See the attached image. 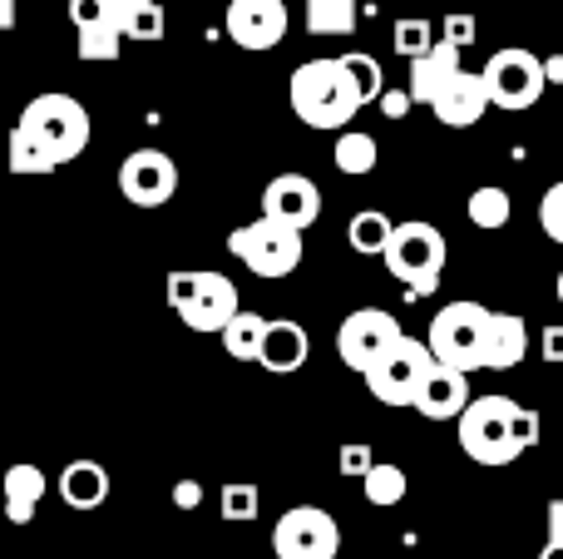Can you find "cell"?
<instances>
[{"mask_svg":"<svg viewBox=\"0 0 563 559\" xmlns=\"http://www.w3.org/2000/svg\"><path fill=\"white\" fill-rule=\"evenodd\" d=\"M287 99H291V114L301 119L307 129H346L351 119L361 114V89L351 79V69L336 59H307V65L291 69V85H287Z\"/></svg>","mask_w":563,"mask_h":559,"instance_id":"cell-1","label":"cell"},{"mask_svg":"<svg viewBox=\"0 0 563 559\" xmlns=\"http://www.w3.org/2000/svg\"><path fill=\"white\" fill-rule=\"evenodd\" d=\"M341 65L351 69V79H356V89H361V99L366 105H376L380 99V89H386V75H380V65L371 55H361V50H351V55H341Z\"/></svg>","mask_w":563,"mask_h":559,"instance_id":"cell-31","label":"cell"},{"mask_svg":"<svg viewBox=\"0 0 563 559\" xmlns=\"http://www.w3.org/2000/svg\"><path fill=\"white\" fill-rule=\"evenodd\" d=\"M539 223H544V233L554 238V243H563V178L539 198Z\"/></svg>","mask_w":563,"mask_h":559,"instance_id":"cell-34","label":"cell"},{"mask_svg":"<svg viewBox=\"0 0 563 559\" xmlns=\"http://www.w3.org/2000/svg\"><path fill=\"white\" fill-rule=\"evenodd\" d=\"M218 511H223V520H257L263 495H257L253 481H228L223 495H218Z\"/></svg>","mask_w":563,"mask_h":559,"instance_id":"cell-30","label":"cell"},{"mask_svg":"<svg viewBox=\"0 0 563 559\" xmlns=\"http://www.w3.org/2000/svg\"><path fill=\"white\" fill-rule=\"evenodd\" d=\"M390 45H396V55L416 59V55H426L435 40H430V25H426V20H396V35H390Z\"/></svg>","mask_w":563,"mask_h":559,"instance_id":"cell-33","label":"cell"},{"mask_svg":"<svg viewBox=\"0 0 563 559\" xmlns=\"http://www.w3.org/2000/svg\"><path fill=\"white\" fill-rule=\"evenodd\" d=\"M119 194L134 208H164L178 194V164L164 149H134L119 164Z\"/></svg>","mask_w":563,"mask_h":559,"instance_id":"cell-11","label":"cell"},{"mask_svg":"<svg viewBox=\"0 0 563 559\" xmlns=\"http://www.w3.org/2000/svg\"><path fill=\"white\" fill-rule=\"evenodd\" d=\"M228 253L243 257L247 273L257 277H291L301 267V228L282 223V218H257V223H243L228 233Z\"/></svg>","mask_w":563,"mask_h":559,"instance_id":"cell-8","label":"cell"},{"mask_svg":"<svg viewBox=\"0 0 563 559\" xmlns=\"http://www.w3.org/2000/svg\"><path fill=\"white\" fill-rule=\"evenodd\" d=\"M544 75H549V85H563V55H549L544 59Z\"/></svg>","mask_w":563,"mask_h":559,"instance_id":"cell-44","label":"cell"},{"mask_svg":"<svg viewBox=\"0 0 563 559\" xmlns=\"http://www.w3.org/2000/svg\"><path fill=\"white\" fill-rule=\"evenodd\" d=\"M361 491H366V501H371V505H380V511H390V505H400V501H406L410 481H406V471H400V465L376 461L366 475H361Z\"/></svg>","mask_w":563,"mask_h":559,"instance_id":"cell-26","label":"cell"},{"mask_svg":"<svg viewBox=\"0 0 563 559\" xmlns=\"http://www.w3.org/2000/svg\"><path fill=\"white\" fill-rule=\"evenodd\" d=\"M396 337H400V322L386 313V307H356V313L336 327V357L351 366V372H366Z\"/></svg>","mask_w":563,"mask_h":559,"instance_id":"cell-12","label":"cell"},{"mask_svg":"<svg viewBox=\"0 0 563 559\" xmlns=\"http://www.w3.org/2000/svg\"><path fill=\"white\" fill-rule=\"evenodd\" d=\"M168 307L184 317L188 332H223L243 303H238L233 277L213 273V267H198V273L174 267L168 273Z\"/></svg>","mask_w":563,"mask_h":559,"instance_id":"cell-3","label":"cell"},{"mask_svg":"<svg viewBox=\"0 0 563 559\" xmlns=\"http://www.w3.org/2000/svg\"><path fill=\"white\" fill-rule=\"evenodd\" d=\"M59 501L69 511H99L109 501V471L99 461H69L59 471Z\"/></svg>","mask_w":563,"mask_h":559,"instance_id":"cell-20","label":"cell"},{"mask_svg":"<svg viewBox=\"0 0 563 559\" xmlns=\"http://www.w3.org/2000/svg\"><path fill=\"white\" fill-rule=\"evenodd\" d=\"M559 303H563V273H559Z\"/></svg>","mask_w":563,"mask_h":559,"instance_id":"cell-46","label":"cell"},{"mask_svg":"<svg viewBox=\"0 0 563 559\" xmlns=\"http://www.w3.org/2000/svg\"><path fill=\"white\" fill-rule=\"evenodd\" d=\"M525 317L515 313H489V337H485V372H509V366L525 362Z\"/></svg>","mask_w":563,"mask_h":559,"instance_id":"cell-19","label":"cell"},{"mask_svg":"<svg viewBox=\"0 0 563 559\" xmlns=\"http://www.w3.org/2000/svg\"><path fill=\"white\" fill-rule=\"evenodd\" d=\"M45 491H49V481H45L40 465H30V461L10 465L5 471V520L10 525H30L35 520V511H40V501H45Z\"/></svg>","mask_w":563,"mask_h":559,"instance_id":"cell-21","label":"cell"},{"mask_svg":"<svg viewBox=\"0 0 563 559\" xmlns=\"http://www.w3.org/2000/svg\"><path fill=\"white\" fill-rule=\"evenodd\" d=\"M390 218L386 213H376V208H366V213H356L346 223V243L356 248V253H366V257H380L386 253V243H390Z\"/></svg>","mask_w":563,"mask_h":559,"instance_id":"cell-28","label":"cell"},{"mask_svg":"<svg viewBox=\"0 0 563 559\" xmlns=\"http://www.w3.org/2000/svg\"><path fill=\"white\" fill-rule=\"evenodd\" d=\"M174 505H178V511H198V505H203V485H198V481H178L174 485Z\"/></svg>","mask_w":563,"mask_h":559,"instance_id":"cell-39","label":"cell"},{"mask_svg":"<svg viewBox=\"0 0 563 559\" xmlns=\"http://www.w3.org/2000/svg\"><path fill=\"white\" fill-rule=\"evenodd\" d=\"M460 451L475 465H509L529 451L519 441V402L509 396H470V406L460 412Z\"/></svg>","mask_w":563,"mask_h":559,"instance_id":"cell-2","label":"cell"},{"mask_svg":"<svg viewBox=\"0 0 563 559\" xmlns=\"http://www.w3.org/2000/svg\"><path fill=\"white\" fill-rule=\"evenodd\" d=\"M445 233L426 218H410V223H396L390 228V243H386V267L396 283H406L416 297L435 293L440 287V273H445Z\"/></svg>","mask_w":563,"mask_h":559,"instance_id":"cell-4","label":"cell"},{"mask_svg":"<svg viewBox=\"0 0 563 559\" xmlns=\"http://www.w3.org/2000/svg\"><path fill=\"white\" fill-rule=\"evenodd\" d=\"M539 559H563V545L549 540V545H544V555H539Z\"/></svg>","mask_w":563,"mask_h":559,"instance_id":"cell-45","label":"cell"},{"mask_svg":"<svg viewBox=\"0 0 563 559\" xmlns=\"http://www.w3.org/2000/svg\"><path fill=\"white\" fill-rule=\"evenodd\" d=\"M20 124H25L59 164H75V158L89 149V134H95L89 109L79 105L75 95H35L25 109H20Z\"/></svg>","mask_w":563,"mask_h":559,"instance_id":"cell-6","label":"cell"},{"mask_svg":"<svg viewBox=\"0 0 563 559\" xmlns=\"http://www.w3.org/2000/svg\"><path fill=\"white\" fill-rule=\"evenodd\" d=\"M228 35L243 50H273L287 35V6L282 0H233L228 6Z\"/></svg>","mask_w":563,"mask_h":559,"instance_id":"cell-13","label":"cell"},{"mask_svg":"<svg viewBox=\"0 0 563 559\" xmlns=\"http://www.w3.org/2000/svg\"><path fill=\"white\" fill-rule=\"evenodd\" d=\"M307 352H311V342H307V332H301V322L273 317V322H267V337H263V352H257V366L273 376H291V372H301Z\"/></svg>","mask_w":563,"mask_h":559,"instance_id":"cell-17","label":"cell"},{"mask_svg":"<svg viewBox=\"0 0 563 559\" xmlns=\"http://www.w3.org/2000/svg\"><path fill=\"white\" fill-rule=\"evenodd\" d=\"M15 15H20V0H0V30H15Z\"/></svg>","mask_w":563,"mask_h":559,"instance_id":"cell-43","label":"cell"},{"mask_svg":"<svg viewBox=\"0 0 563 559\" xmlns=\"http://www.w3.org/2000/svg\"><path fill=\"white\" fill-rule=\"evenodd\" d=\"M465 406H470V372H455V366L435 362L416 392V412L426 416V421H460Z\"/></svg>","mask_w":563,"mask_h":559,"instance_id":"cell-16","label":"cell"},{"mask_svg":"<svg viewBox=\"0 0 563 559\" xmlns=\"http://www.w3.org/2000/svg\"><path fill=\"white\" fill-rule=\"evenodd\" d=\"M164 30H168L164 6H158V0H148L144 10H134V15H129L124 40H148V45H158V40H164Z\"/></svg>","mask_w":563,"mask_h":559,"instance_id":"cell-32","label":"cell"},{"mask_svg":"<svg viewBox=\"0 0 563 559\" xmlns=\"http://www.w3.org/2000/svg\"><path fill=\"white\" fill-rule=\"evenodd\" d=\"M119 40H124V30L114 25V20H95V25H79V45L75 55L85 59V65H104V59H119Z\"/></svg>","mask_w":563,"mask_h":559,"instance_id":"cell-27","label":"cell"},{"mask_svg":"<svg viewBox=\"0 0 563 559\" xmlns=\"http://www.w3.org/2000/svg\"><path fill=\"white\" fill-rule=\"evenodd\" d=\"M5 158H10V174H20V178H30V174L45 178V174H55V168H59V158L49 154V149L40 144V139L30 134L25 124L10 129V149H5Z\"/></svg>","mask_w":563,"mask_h":559,"instance_id":"cell-22","label":"cell"},{"mask_svg":"<svg viewBox=\"0 0 563 559\" xmlns=\"http://www.w3.org/2000/svg\"><path fill=\"white\" fill-rule=\"evenodd\" d=\"M218 337H223V352L233 357V362H257V352H263V337H267V317L238 307V317Z\"/></svg>","mask_w":563,"mask_h":559,"instance_id":"cell-23","label":"cell"},{"mask_svg":"<svg viewBox=\"0 0 563 559\" xmlns=\"http://www.w3.org/2000/svg\"><path fill=\"white\" fill-rule=\"evenodd\" d=\"M69 20L79 25H95V20H109V6L104 0H69Z\"/></svg>","mask_w":563,"mask_h":559,"instance_id":"cell-37","label":"cell"},{"mask_svg":"<svg viewBox=\"0 0 563 559\" xmlns=\"http://www.w3.org/2000/svg\"><path fill=\"white\" fill-rule=\"evenodd\" d=\"M485 337H489V307L479 303H450L430 317V352L435 362L455 366V372H485Z\"/></svg>","mask_w":563,"mask_h":559,"instance_id":"cell-5","label":"cell"},{"mask_svg":"<svg viewBox=\"0 0 563 559\" xmlns=\"http://www.w3.org/2000/svg\"><path fill=\"white\" fill-rule=\"evenodd\" d=\"M479 75H485L489 105L509 109V114H519V109H534L539 99H544V89H549L544 59H539L534 50H525V45L495 50V55H489V65L479 69Z\"/></svg>","mask_w":563,"mask_h":559,"instance_id":"cell-9","label":"cell"},{"mask_svg":"<svg viewBox=\"0 0 563 559\" xmlns=\"http://www.w3.org/2000/svg\"><path fill=\"white\" fill-rule=\"evenodd\" d=\"M336 465H341V475H351V481H361V475L371 471V446H361V441H351V446H341V456H336Z\"/></svg>","mask_w":563,"mask_h":559,"instance_id":"cell-35","label":"cell"},{"mask_svg":"<svg viewBox=\"0 0 563 559\" xmlns=\"http://www.w3.org/2000/svg\"><path fill=\"white\" fill-rule=\"evenodd\" d=\"M549 540L563 545V495L559 501H549Z\"/></svg>","mask_w":563,"mask_h":559,"instance_id":"cell-42","label":"cell"},{"mask_svg":"<svg viewBox=\"0 0 563 559\" xmlns=\"http://www.w3.org/2000/svg\"><path fill=\"white\" fill-rule=\"evenodd\" d=\"M430 366H435L430 342L400 332L361 376H366V392L376 396L380 406H416V392H420V382L430 376Z\"/></svg>","mask_w":563,"mask_h":559,"instance_id":"cell-7","label":"cell"},{"mask_svg":"<svg viewBox=\"0 0 563 559\" xmlns=\"http://www.w3.org/2000/svg\"><path fill=\"white\" fill-rule=\"evenodd\" d=\"M104 6H109V20H114V25L124 30V25H129V15H134V10H144L148 0H104Z\"/></svg>","mask_w":563,"mask_h":559,"instance_id":"cell-40","label":"cell"},{"mask_svg":"<svg viewBox=\"0 0 563 559\" xmlns=\"http://www.w3.org/2000/svg\"><path fill=\"white\" fill-rule=\"evenodd\" d=\"M376 105H380V114H386V119H400L410 105H416V99H410V89H380Z\"/></svg>","mask_w":563,"mask_h":559,"instance_id":"cell-38","label":"cell"},{"mask_svg":"<svg viewBox=\"0 0 563 559\" xmlns=\"http://www.w3.org/2000/svg\"><path fill=\"white\" fill-rule=\"evenodd\" d=\"M331 158H336L341 174L361 178V174H371V168H376L380 144L366 134V129H341V134H336V149H331Z\"/></svg>","mask_w":563,"mask_h":559,"instance_id":"cell-24","label":"cell"},{"mask_svg":"<svg viewBox=\"0 0 563 559\" xmlns=\"http://www.w3.org/2000/svg\"><path fill=\"white\" fill-rule=\"evenodd\" d=\"M361 20V0H307L311 35H351Z\"/></svg>","mask_w":563,"mask_h":559,"instance_id":"cell-25","label":"cell"},{"mask_svg":"<svg viewBox=\"0 0 563 559\" xmlns=\"http://www.w3.org/2000/svg\"><path fill=\"white\" fill-rule=\"evenodd\" d=\"M475 35H479V25H475V15H445V35L440 40H450V45H475Z\"/></svg>","mask_w":563,"mask_h":559,"instance_id":"cell-36","label":"cell"},{"mask_svg":"<svg viewBox=\"0 0 563 559\" xmlns=\"http://www.w3.org/2000/svg\"><path fill=\"white\" fill-rule=\"evenodd\" d=\"M430 109H435V119H440L445 129H470V124H479V114L489 109L485 75L455 69V75L445 79V89H440V95L430 99Z\"/></svg>","mask_w":563,"mask_h":559,"instance_id":"cell-15","label":"cell"},{"mask_svg":"<svg viewBox=\"0 0 563 559\" xmlns=\"http://www.w3.org/2000/svg\"><path fill=\"white\" fill-rule=\"evenodd\" d=\"M273 550L277 559H336L341 525L321 505H291L273 525Z\"/></svg>","mask_w":563,"mask_h":559,"instance_id":"cell-10","label":"cell"},{"mask_svg":"<svg viewBox=\"0 0 563 559\" xmlns=\"http://www.w3.org/2000/svg\"><path fill=\"white\" fill-rule=\"evenodd\" d=\"M263 213L307 233V228L321 218V188L311 184L307 174H277L273 184L263 188Z\"/></svg>","mask_w":563,"mask_h":559,"instance_id":"cell-14","label":"cell"},{"mask_svg":"<svg viewBox=\"0 0 563 559\" xmlns=\"http://www.w3.org/2000/svg\"><path fill=\"white\" fill-rule=\"evenodd\" d=\"M460 55H465L460 45H450V40H435L426 55L410 59V85H406L410 99H416V105H430V99L445 89V79L455 75V69H465V65H460Z\"/></svg>","mask_w":563,"mask_h":559,"instance_id":"cell-18","label":"cell"},{"mask_svg":"<svg viewBox=\"0 0 563 559\" xmlns=\"http://www.w3.org/2000/svg\"><path fill=\"white\" fill-rule=\"evenodd\" d=\"M509 213H515V204H509L505 188L485 184V188H475V194H470V223L485 228V233L505 228V223H509Z\"/></svg>","mask_w":563,"mask_h":559,"instance_id":"cell-29","label":"cell"},{"mask_svg":"<svg viewBox=\"0 0 563 559\" xmlns=\"http://www.w3.org/2000/svg\"><path fill=\"white\" fill-rule=\"evenodd\" d=\"M544 362H563V322L544 327Z\"/></svg>","mask_w":563,"mask_h":559,"instance_id":"cell-41","label":"cell"}]
</instances>
